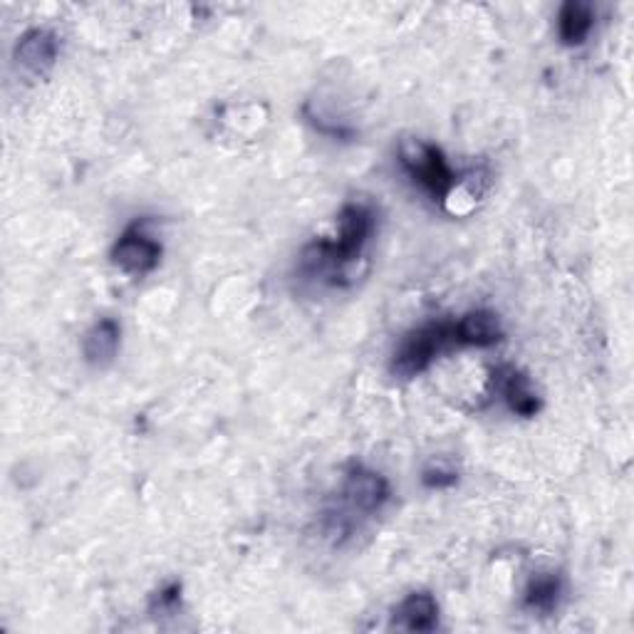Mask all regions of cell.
I'll return each instance as SVG.
<instances>
[{
  "mask_svg": "<svg viewBox=\"0 0 634 634\" xmlns=\"http://www.w3.org/2000/svg\"><path fill=\"white\" fill-rule=\"evenodd\" d=\"M375 234V214L365 204H347L337 216L335 240H315L303 254V268L313 270H342L357 260L365 250L369 236Z\"/></svg>",
  "mask_w": 634,
  "mask_h": 634,
  "instance_id": "obj_1",
  "label": "cell"
},
{
  "mask_svg": "<svg viewBox=\"0 0 634 634\" xmlns=\"http://www.w3.org/2000/svg\"><path fill=\"white\" fill-rule=\"evenodd\" d=\"M449 342H456L454 322H431V325L411 330L399 342L395 359H391V372L401 379L421 375V372L429 369L437 355L447 350Z\"/></svg>",
  "mask_w": 634,
  "mask_h": 634,
  "instance_id": "obj_2",
  "label": "cell"
},
{
  "mask_svg": "<svg viewBox=\"0 0 634 634\" xmlns=\"http://www.w3.org/2000/svg\"><path fill=\"white\" fill-rule=\"evenodd\" d=\"M399 161L407 169V174L425 186L434 198H449L451 191L459 184L454 171H451L447 157L434 144L421 142V139H409L399 147Z\"/></svg>",
  "mask_w": 634,
  "mask_h": 634,
  "instance_id": "obj_3",
  "label": "cell"
},
{
  "mask_svg": "<svg viewBox=\"0 0 634 634\" xmlns=\"http://www.w3.org/2000/svg\"><path fill=\"white\" fill-rule=\"evenodd\" d=\"M161 246L152 236H147L139 224L127 228L112 248V264L122 268L125 273L147 276L159 266Z\"/></svg>",
  "mask_w": 634,
  "mask_h": 634,
  "instance_id": "obj_4",
  "label": "cell"
},
{
  "mask_svg": "<svg viewBox=\"0 0 634 634\" xmlns=\"http://www.w3.org/2000/svg\"><path fill=\"white\" fill-rule=\"evenodd\" d=\"M345 498L355 511L375 513L385 506L389 498V483L377 471L357 466L352 469L345 479Z\"/></svg>",
  "mask_w": 634,
  "mask_h": 634,
  "instance_id": "obj_5",
  "label": "cell"
},
{
  "mask_svg": "<svg viewBox=\"0 0 634 634\" xmlns=\"http://www.w3.org/2000/svg\"><path fill=\"white\" fill-rule=\"evenodd\" d=\"M57 53H60L57 35L47 28L28 30V33L20 37L18 45H15L18 63L28 67L30 73H37V75L47 73V69L55 65Z\"/></svg>",
  "mask_w": 634,
  "mask_h": 634,
  "instance_id": "obj_6",
  "label": "cell"
},
{
  "mask_svg": "<svg viewBox=\"0 0 634 634\" xmlns=\"http://www.w3.org/2000/svg\"><path fill=\"white\" fill-rule=\"evenodd\" d=\"M454 337L456 345L493 347L503 340L501 320L491 310H471V313L454 322Z\"/></svg>",
  "mask_w": 634,
  "mask_h": 634,
  "instance_id": "obj_7",
  "label": "cell"
},
{
  "mask_svg": "<svg viewBox=\"0 0 634 634\" xmlns=\"http://www.w3.org/2000/svg\"><path fill=\"white\" fill-rule=\"evenodd\" d=\"M119 342H122V327H119V322L112 318H103L97 320L93 330L85 335L83 355L93 367H107L112 365L117 357Z\"/></svg>",
  "mask_w": 634,
  "mask_h": 634,
  "instance_id": "obj_8",
  "label": "cell"
},
{
  "mask_svg": "<svg viewBox=\"0 0 634 634\" xmlns=\"http://www.w3.org/2000/svg\"><path fill=\"white\" fill-rule=\"evenodd\" d=\"M397 617L411 632H431L439 622V605L429 592H411L397 608Z\"/></svg>",
  "mask_w": 634,
  "mask_h": 634,
  "instance_id": "obj_9",
  "label": "cell"
},
{
  "mask_svg": "<svg viewBox=\"0 0 634 634\" xmlns=\"http://www.w3.org/2000/svg\"><path fill=\"white\" fill-rule=\"evenodd\" d=\"M592 25H595V13H592V8L588 3H582V0H568V3L560 8L558 30L560 40L566 45L585 43Z\"/></svg>",
  "mask_w": 634,
  "mask_h": 634,
  "instance_id": "obj_10",
  "label": "cell"
},
{
  "mask_svg": "<svg viewBox=\"0 0 634 634\" xmlns=\"http://www.w3.org/2000/svg\"><path fill=\"white\" fill-rule=\"evenodd\" d=\"M503 399H506L508 409L518 417H536L540 409V397L533 389L530 379L518 369H511L506 379H503Z\"/></svg>",
  "mask_w": 634,
  "mask_h": 634,
  "instance_id": "obj_11",
  "label": "cell"
},
{
  "mask_svg": "<svg viewBox=\"0 0 634 634\" xmlns=\"http://www.w3.org/2000/svg\"><path fill=\"white\" fill-rule=\"evenodd\" d=\"M560 578L552 576H538L536 580H530V585L526 590V605L530 610H540V612H550L556 610L558 600H560Z\"/></svg>",
  "mask_w": 634,
  "mask_h": 634,
  "instance_id": "obj_12",
  "label": "cell"
},
{
  "mask_svg": "<svg viewBox=\"0 0 634 634\" xmlns=\"http://www.w3.org/2000/svg\"><path fill=\"white\" fill-rule=\"evenodd\" d=\"M456 481H459L456 471H447V469H439V466L437 469H427L425 476H421V483H425L427 488H437V491L451 488Z\"/></svg>",
  "mask_w": 634,
  "mask_h": 634,
  "instance_id": "obj_13",
  "label": "cell"
}]
</instances>
